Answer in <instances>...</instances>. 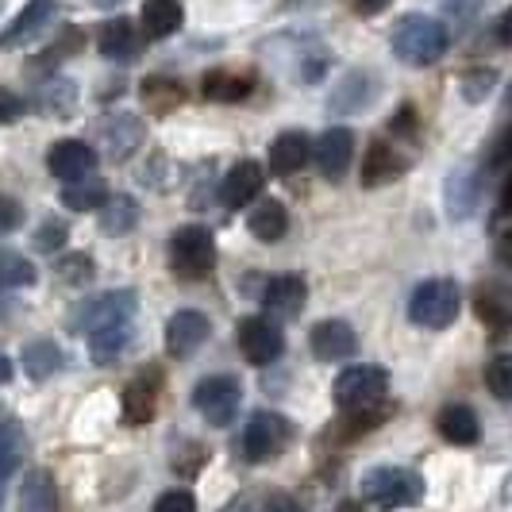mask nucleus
Segmentation results:
<instances>
[{
  "instance_id": "f257e3e1",
  "label": "nucleus",
  "mask_w": 512,
  "mask_h": 512,
  "mask_svg": "<svg viewBox=\"0 0 512 512\" xmlns=\"http://www.w3.org/2000/svg\"><path fill=\"white\" fill-rule=\"evenodd\" d=\"M393 54L409 66H436L439 58L451 47V35L447 27L439 24L436 16H424V12H405L397 27H393Z\"/></svg>"
},
{
  "instance_id": "f03ea898",
  "label": "nucleus",
  "mask_w": 512,
  "mask_h": 512,
  "mask_svg": "<svg viewBox=\"0 0 512 512\" xmlns=\"http://www.w3.org/2000/svg\"><path fill=\"white\" fill-rule=\"evenodd\" d=\"M462 308V289L455 278H428L412 289L409 297V320L416 328H428V332H443L459 320Z\"/></svg>"
},
{
  "instance_id": "7ed1b4c3",
  "label": "nucleus",
  "mask_w": 512,
  "mask_h": 512,
  "mask_svg": "<svg viewBox=\"0 0 512 512\" xmlns=\"http://www.w3.org/2000/svg\"><path fill=\"white\" fill-rule=\"evenodd\" d=\"M362 497L378 509H409L424 497V482L409 466H374L362 474Z\"/></svg>"
},
{
  "instance_id": "20e7f679",
  "label": "nucleus",
  "mask_w": 512,
  "mask_h": 512,
  "mask_svg": "<svg viewBox=\"0 0 512 512\" xmlns=\"http://www.w3.org/2000/svg\"><path fill=\"white\" fill-rule=\"evenodd\" d=\"M385 389H389V370L378 362H362V366H343L335 374L332 385V401L339 405V412H359L374 409L385 401Z\"/></svg>"
},
{
  "instance_id": "39448f33",
  "label": "nucleus",
  "mask_w": 512,
  "mask_h": 512,
  "mask_svg": "<svg viewBox=\"0 0 512 512\" xmlns=\"http://www.w3.org/2000/svg\"><path fill=\"white\" fill-rule=\"evenodd\" d=\"M216 266V235L205 224H185L170 235V270L181 282H201Z\"/></svg>"
},
{
  "instance_id": "423d86ee",
  "label": "nucleus",
  "mask_w": 512,
  "mask_h": 512,
  "mask_svg": "<svg viewBox=\"0 0 512 512\" xmlns=\"http://www.w3.org/2000/svg\"><path fill=\"white\" fill-rule=\"evenodd\" d=\"M135 308H139V293H135V289H108L101 297L77 305L70 328L89 339L93 332L112 328V324H131V320H135Z\"/></svg>"
},
{
  "instance_id": "0eeeda50",
  "label": "nucleus",
  "mask_w": 512,
  "mask_h": 512,
  "mask_svg": "<svg viewBox=\"0 0 512 512\" xmlns=\"http://www.w3.org/2000/svg\"><path fill=\"white\" fill-rule=\"evenodd\" d=\"M193 405L212 428H231L243 409V385L231 374H208L193 389Z\"/></svg>"
},
{
  "instance_id": "6e6552de",
  "label": "nucleus",
  "mask_w": 512,
  "mask_h": 512,
  "mask_svg": "<svg viewBox=\"0 0 512 512\" xmlns=\"http://www.w3.org/2000/svg\"><path fill=\"white\" fill-rule=\"evenodd\" d=\"M289 443H293V424L285 420L282 412L262 409L247 420L243 439H239V451H243L247 462H270L278 459Z\"/></svg>"
},
{
  "instance_id": "1a4fd4ad",
  "label": "nucleus",
  "mask_w": 512,
  "mask_h": 512,
  "mask_svg": "<svg viewBox=\"0 0 512 512\" xmlns=\"http://www.w3.org/2000/svg\"><path fill=\"white\" fill-rule=\"evenodd\" d=\"M235 339H239V351H243V359L251 362V366H270V362L282 359L285 351V335L270 316H247V320H239Z\"/></svg>"
},
{
  "instance_id": "9d476101",
  "label": "nucleus",
  "mask_w": 512,
  "mask_h": 512,
  "mask_svg": "<svg viewBox=\"0 0 512 512\" xmlns=\"http://www.w3.org/2000/svg\"><path fill=\"white\" fill-rule=\"evenodd\" d=\"M212 335V324H208L205 312L197 308H181L166 320V355L170 359H193Z\"/></svg>"
},
{
  "instance_id": "9b49d317",
  "label": "nucleus",
  "mask_w": 512,
  "mask_h": 512,
  "mask_svg": "<svg viewBox=\"0 0 512 512\" xmlns=\"http://www.w3.org/2000/svg\"><path fill=\"white\" fill-rule=\"evenodd\" d=\"M54 20H58V0H27L24 12L0 31V51H16V47L35 43Z\"/></svg>"
},
{
  "instance_id": "f8f14e48",
  "label": "nucleus",
  "mask_w": 512,
  "mask_h": 512,
  "mask_svg": "<svg viewBox=\"0 0 512 512\" xmlns=\"http://www.w3.org/2000/svg\"><path fill=\"white\" fill-rule=\"evenodd\" d=\"M355 158V131L351 128H328L316 143H312V162L324 181H339L351 170Z\"/></svg>"
},
{
  "instance_id": "ddd939ff",
  "label": "nucleus",
  "mask_w": 512,
  "mask_h": 512,
  "mask_svg": "<svg viewBox=\"0 0 512 512\" xmlns=\"http://www.w3.org/2000/svg\"><path fill=\"white\" fill-rule=\"evenodd\" d=\"M308 347L316 362H343L359 355V335L347 320H320L308 332Z\"/></svg>"
},
{
  "instance_id": "4468645a",
  "label": "nucleus",
  "mask_w": 512,
  "mask_h": 512,
  "mask_svg": "<svg viewBox=\"0 0 512 512\" xmlns=\"http://www.w3.org/2000/svg\"><path fill=\"white\" fill-rule=\"evenodd\" d=\"M47 170H51L58 181L74 185V181L93 178L97 170V151L81 139H58L51 151H47Z\"/></svg>"
},
{
  "instance_id": "2eb2a0df",
  "label": "nucleus",
  "mask_w": 512,
  "mask_h": 512,
  "mask_svg": "<svg viewBox=\"0 0 512 512\" xmlns=\"http://www.w3.org/2000/svg\"><path fill=\"white\" fill-rule=\"evenodd\" d=\"M147 139V124L135 116V112H116L101 124V151L108 158H131V154L143 147Z\"/></svg>"
},
{
  "instance_id": "dca6fc26",
  "label": "nucleus",
  "mask_w": 512,
  "mask_h": 512,
  "mask_svg": "<svg viewBox=\"0 0 512 512\" xmlns=\"http://www.w3.org/2000/svg\"><path fill=\"white\" fill-rule=\"evenodd\" d=\"M258 301L274 320H293V316H301V308L308 301V282L301 274H278L266 282Z\"/></svg>"
},
{
  "instance_id": "f3484780",
  "label": "nucleus",
  "mask_w": 512,
  "mask_h": 512,
  "mask_svg": "<svg viewBox=\"0 0 512 512\" xmlns=\"http://www.w3.org/2000/svg\"><path fill=\"white\" fill-rule=\"evenodd\" d=\"M405 170H409V158L397 151L393 143L374 139V143L366 147V158H362V185H366V189H382V185L401 178Z\"/></svg>"
},
{
  "instance_id": "a211bd4d",
  "label": "nucleus",
  "mask_w": 512,
  "mask_h": 512,
  "mask_svg": "<svg viewBox=\"0 0 512 512\" xmlns=\"http://www.w3.org/2000/svg\"><path fill=\"white\" fill-rule=\"evenodd\" d=\"M262 185H266V178H262V166L258 162H251V158L247 162H235L228 174H224V181H220V205L239 212V208H247L262 193Z\"/></svg>"
},
{
  "instance_id": "6ab92c4d",
  "label": "nucleus",
  "mask_w": 512,
  "mask_h": 512,
  "mask_svg": "<svg viewBox=\"0 0 512 512\" xmlns=\"http://www.w3.org/2000/svg\"><path fill=\"white\" fill-rule=\"evenodd\" d=\"M374 93H378V77L370 74V70H351V74L339 77L335 93L328 97V112H335V116L362 112L366 104L374 101Z\"/></svg>"
},
{
  "instance_id": "aec40b11",
  "label": "nucleus",
  "mask_w": 512,
  "mask_h": 512,
  "mask_svg": "<svg viewBox=\"0 0 512 512\" xmlns=\"http://www.w3.org/2000/svg\"><path fill=\"white\" fill-rule=\"evenodd\" d=\"M77 101H81V93L70 77H51L35 89V112L47 120H70L77 112Z\"/></svg>"
},
{
  "instance_id": "412c9836",
  "label": "nucleus",
  "mask_w": 512,
  "mask_h": 512,
  "mask_svg": "<svg viewBox=\"0 0 512 512\" xmlns=\"http://www.w3.org/2000/svg\"><path fill=\"white\" fill-rule=\"evenodd\" d=\"M312 158V139L305 131H282L270 143V170L278 178H293L297 170H305V162Z\"/></svg>"
},
{
  "instance_id": "4be33fe9",
  "label": "nucleus",
  "mask_w": 512,
  "mask_h": 512,
  "mask_svg": "<svg viewBox=\"0 0 512 512\" xmlns=\"http://www.w3.org/2000/svg\"><path fill=\"white\" fill-rule=\"evenodd\" d=\"M478 197H482V181H478V170L462 166V170H451V178L443 185V201H447V216L451 220H466L474 208H478Z\"/></svg>"
},
{
  "instance_id": "5701e85b",
  "label": "nucleus",
  "mask_w": 512,
  "mask_h": 512,
  "mask_svg": "<svg viewBox=\"0 0 512 512\" xmlns=\"http://www.w3.org/2000/svg\"><path fill=\"white\" fill-rule=\"evenodd\" d=\"M139 24H143V35H147V39L162 43V39H170V35L181 31L185 8H181V0H143Z\"/></svg>"
},
{
  "instance_id": "b1692460",
  "label": "nucleus",
  "mask_w": 512,
  "mask_h": 512,
  "mask_svg": "<svg viewBox=\"0 0 512 512\" xmlns=\"http://www.w3.org/2000/svg\"><path fill=\"white\" fill-rule=\"evenodd\" d=\"M436 428L439 436L447 439V443H455V447H474L482 439V420H478V412L470 409V405H447V409H439Z\"/></svg>"
},
{
  "instance_id": "393cba45",
  "label": "nucleus",
  "mask_w": 512,
  "mask_h": 512,
  "mask_svg": "<svg viewBox=\"0 0 512 512\" xmlns=\"http://www.w3.org/2000/svg\"><path fill=\"white\" fill-rule=\"evenodd\" d=\"M27 436L16 420H0V509H4V489L12 482V474L24 466Z\"/></svg>"
},
{
  "instance_id": "a878e982",
  "label": "nucleus",
  "mask_w": 512,
  "mask_h": 512,
  "mask_svg": "<svg viewBox=\"0 0 512 512\" xmlns=\"http://www.w3.org/2000/svg\"><path fill=\"white\" fill-rule=\"evenodd\" d=\"M135 343V328L131 324H112V328H101V332L89 335V359L97 366H112L120 362L131 351Z\"/></svg>"
},
{
  "instance_id": "bb28decb",
  "label": "nucleus",
  "mask_w": 512,
  "mask_h": 512,
  "mask_svg": "<svg viewBox=\"0 0 512 512\" xmlns=\"http://www.w3.org/2000/svg\"><path fill=\"white\" fill-rule=\"evenodd\" d=\"M20 362H24L27 378L47 382L51 374L62 370L66 355H62V347H58L54 339H31V343H24V351H20Z\"/></svg>"
},
{
  "instance_id": "cd10ccee",
  "label": "nucleus",
  "mask_w": 512,
  "mask_h": 512,
  "mask_svg": "<svg viewBox=\"0 0 512 512\" xmlns=\"http://www.w3.org/2000/svg\"><path fill=\"white\" fill-rule=\"evenodd\" d=\"M20 512H58V486L51 470H27L20 486Z\"/></svg>"
},
{
  "instance_id": "c85d7f7f",
  "label": "nucleus",
  "mask_w": 512,
  "mask_h": 512,
  "mask_svg": "<svg viewBox=\"0 0 512 512\" xmlns=\"http://www.w3.org/2000/svg\"><path fill=\"white\" fill-rule=\"evenodd\" d=\"M247 231L258 243H278L289 231V208L282 201H262L255 212H247Z\"/></svg>"
},
{
  "instance_id": "c756f323",
  "label": "nucleus",
  "mask_w": 512,
  "mask_h": 512,
  "mask_svg": "<svg viewBox=\"0 0 512 512\" xmlns=\"http://www.w3.org/2000/svg\"><path fill=\"white\" fill-rule=\"evenodd\" d=\"M251 85H255V77L239 74V70H212L201 81L208 101H220V104H235L243 101V97H251Z\"/></svg>"
},
{
  "instance_id": "7c9ffc66",
  "label": "nucleus",
  "mask_w": 512,
  "mask_h": 512,
  "mask_svg": "<svg viewBox=\"0 0 512 512\" xmlns=\"http://www.w3.org/2000/svg\"><path fill=\"white\" fill-rule=\"evenodd\" d=\"M135 47H139V35H135V24L131 20H108V24L101 27V35H97V51L104 54V58H112V62H128L131 54H135Z\"/></svg>"
},
{
  "instance_id": "2f4dec72",
  "label": "nucleus",
  "mask_w": 512,
  "mask_h": 512,
  "mask_svg": "<svg viewBox=\"0 0 512 512\" xmlns=\"http://www.w3.org/2000/svg\"><path fill=\"white\" fill-rule=\"evenodd\" d=\"M139 224V201L128 193H112L108 205L101 208V231L104 235H128Z\"/></svg>"
},
{
  "instance_id": "473e14b6",
  "label": "nucleus",
  "mask_w": 512,
  "mask_h": 512,
  "mask_svg": "<svg viewBox=\"0 0 512 512\" xmlns=\"http://www.w3.org/2000/svg\"><path fill=\"white\" fill-rule=\"evenodd\" d=\"M108 185L101 178H85V181H74V185H66L62 189V205L70 208V212H101L108 205Z\"/></svg>"
},
{
  "instance_id": "72a5a7b5",
  "label": "nucleus",
  "mask_w": 512,
  "mask_h": 512,
  "mask_svg": "<svg viewBox=\"0 0 512 512\" xmlns=\"http://www.w3.org/2000/svg\"><path fill=\"white\" fill-rule=\"evenodd\" d=\"M124 405V420L128 424H151L154 412H158V401H154V389L147 382H131L120 397Z\"/></svg>"
},
{
  "instance_id": "f704fd0d",
  "label": "nucleus",
  "mask_w": 512,
  "mask_h": 512,
  "mask_svg": "<svg viewBox=\"0 0 512 512\" xmlns=\"http://www.w3.org/2000/svg\"><path fill=\"white\" fill-rule=\"evenodd\" d=\"M143 104L151 108V116H166L181 104V85L170 77H147L143 81Z\"/></svg>"
},
{
  "instance_id": "c9c22d12",
  "label": "nucleus",
  "mask_w": 512,
  "mask_h": 512,
  "mask_svg": "<svg viewBox=\"0 0 512 512\" xmlns=\"http://www.w3.org/2000/svg\"><path fill=\"white\" fill-rule=\"evenodd\" d=\"M478 316L489 328H512V293L505 289H489L478 297Z\"/></svg>"
},
{
  "instance_id": "e433bc0d",
  "label": "nucleus",
  "mask_w": 512,
  "mask_h": 512,
  "mask_svg": "<svg viewBox=\"0 0 512 512\" xmlns=\"http://www.w3.org/2000/svg\"><path fill=\"white\" fill-rule=\"evenodd\" d=\"M54 274H58V282L66 285H89L93 274H97V262L89 255H81V251H74V255H62L54 262Z\"/></svg>"
},
{
  "instance_id": "4c0bfd02",
  "label": "nucleus",
  "mask_w": 512,
  "mask_h": 512,
  "mask_svg": "<svg viewBox=\"0 0 512 512\" xmlns=\"http://www.w3.org/2000/svg\"><path fill=\"white\" fill-rule=\"evenodd\" d=\"M35 285V266L24 255H0V289H24Z\"/></svg>"
},
{
  "instance_id": "58836bf2",
  "label": "nucleus",
  "mask_w": 512,
  "mask_h": 512,
  "mask_svg": "<svg viewBox=\"0 0 512 512\" xmlns=\"http://www.w3.org/2000/svg\"><path fill=\"white\" fill-rule=\"evenodd\" d=\"M66 239H70V228H66L58 216H51V220H43V224H39V231H35V239H31V243H35V251H39V255H58V251L66 247Z\"/></svg>"
},
{
  "instance_id": "ea45409f",
  "label": "nucleus",
  "mask_w": 512,
  "mask_h": 512,
  "mask_svg": "<svg viewBox=\"0 0 512 512\" xmlns=\"http://www.w3.org/2000/svg\"><path fill=\"white\" fill-rule=\"evenodd\" d=\"M486 385H489V393H493V397L512 401V355H497V359H489Z\"/></svg>"
},
{
  "instance_id": "a19ab883",
  "label": "nucleus",
  "mask_w": 512,
  "mask_h": 512,
  "mask_svg": "<svg viewBox=\"0 0 512 512\" xmlns=\"http://www.w3.org/2000/svg\"><path fill=\"white\" fill-rule=\"evenodd\" d=\"M493 85H497L493 70H470V74L462 77V97L466 101H486L489 93H493Z\"/></svg>"
},
{
  "instance_id": "79ce46f5",
  "label": "nucleus",
  "mask_w": 512,
  "mask_h": 512,
  "mask_svg": "<svg viewBox=\"0 0 512 512\" xmlns=\"http://www.w3.org/2000/svg\"><path fill=\"white\" fill-rule=\"evenodd\" d=\"M154 512H197V497L189 489H166L154 501Z\"/></svg>"
},
{
  "instance_id": "37998d69",
  "label": "nucleus",
  "mask_w": 512,
  "mask_h": 512,
  "mask_svg": "<svg viewBox=\"0 0 512 512\" xmlns=\"http://www.w3.org/2000/svg\"><path fill=\"white\" fill-rule=\"evenodd\" d=\"M20 224H24V208L16 205L12 197H0V235L16 231Z\"/></svg>"
},
{
  "instance_id": "c03bdc74",
  "label": "nucleus",
  "mask_w": 512,
  "mask_h": 512,
  "mask_svg": "<svg viewBox=\"0 0 512 512\" xmlns=\"http://www.w3.org/2000/svg\"><path fill=\"white\" fill-rule=\"evenodd\" d=\"M20 116H24V101H20L16 93L0 89V124H12V120H20Z\"/></svg>"
},
{
  "instance_id": "a18cd8bd",
  "label": "nucleus",
  "mask_w": 512,
  "mask_h": 512,
  "mask_svg": "<svg viewBox=\"0 0 512 512\" xmlns=\"http://www.w3.org/2000/svg\"><path fill=\"white\" fill-rule=\"evenodd\" d=\"M266 512H301V505H297L289 493H274V497L266 501Z\"/></svg>"
},
{
  "instance_id": "49530a36",
  "label": "nucleus",
  "mask_w": 512,
  "mask_h": 512,
  "mask_svg": "<svg viewBox=\"0 0 512 512\" xmlns=\"http://www.w3.org/2000/svg\"><path fill=\"white\" fill-rule=\"evenodd\" d=\"M393 0H355V12L359 16H382Z\"/></svg>"
},
{
  "instance_id": "de8ad7c7",
  "label": "nucleus",
  "mask_w": 512,
  "mask_h": 512,
  "mask_svg": "<svg viewBox=\"0 0 512 512\" xmlns=\"http://www.w3.org/2000/svg\"><path fill=\"white\" fill-rule=\"evenodd\" d=\"M493 162H512V128L497 139V147H493Z\"/></svg>"
},
{
  "instance_id": "09e8293b",
  "label": "nucleus",
  "mask_w": 512,
  "mask_h": 512,
  "mask_svg": "<svg viewBox=\"0 0 512 512\" xmlns=\"http://www.w3.org/2000/svg\"><path fill=\"white\" fill-rule=\"evenodd\" d=\"M412 128H416V112H412L409 104H405V108L393 116V131H412Z\"/></svg>"
},
{
  "instance_id": "8fccbe9b",
  "label": "nucleus",
  "mask_w": 512,
  "mask_h": 512,
  "mask_svg": "<svg viewBox=\"0 0 512 512\" xmlns=\"http://www.w3.org/2000/svg\"><path fill=\"white\" fill-rule=\"evenodd\" d=\"M497 43H501V47H512V8L501 16V24H497Z\"/></svg>"
},
{
  "instance_id": "3c124183",
  "label": "nucleus",
  "mask_w": 512,
  "mask_h": 512,
  "mask_svg": "<svg viewBox=\"0 0 512 512\" xmlns=\"http://www.w3.org/2000/svg\"><path fill=\"white\" fill-rule=\"evenodd\" d=\"M12 382V359L0 351V385H8Z\"/></svg>"
},
{
  "instance_id": "603ef678",
  "label": "nucleus",
  "mask_w": 512,
  "mask_h": 512,
  "mask_svg": "<svg viewBox=\"0 0 512 512\" xmlns=\"http://www.w3.org/2000/svg\"><path fill=\"white\" fill-rule=\"evenodd\" d=\"M501 208H505V212H512V178L505 181V189H501Z\"/></svg>"
},
{
  "instance_id": "864d4df0",
  "label": "nucleus",
  "mask_w": 512,
  "mask_h": 512,
  "mask_svg": "<svg viewBox=\"0 0 512 512\" xmlns=\"http://www.w3.org/2000/svg\"><path fill=\"white\" fill-rule=\"evenodd\" d=\"M93 4H97V8H104V12H112V8H120L124 0H93Z\"/></svg>"
},
{
  "instance_id": "5fc2aeb1",
  "label": "nucleus",
  "mask_w": 512,
  "mask_h": 512,
  "mask_svg": "<svg viewBox=\"0 0 512 512\" xmlns=\"http://www.w3.org/2000/svg\"><path fill=\"white\" fill-rule=\"evenodd\" d=\"M339 512H366V509H362V505H355V501H347V505H343Z\"/></svg>"
},
{
  "instance_id": "6e6d98bb",
  "label": "nucleus",
  "mask_w": 512,
  "mask_h": 512,
  "mask_svg": "<svg viewBox=\"0 0 512 512\" xmlns=\"http://www.w3.org/2000/svg\"><path fill=\"white\" fill-rule=\"evenodd\" d=\"M501 497H505V501H512V478L505 482V493H501Z\"/></svg>"
}]
</instances>
